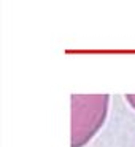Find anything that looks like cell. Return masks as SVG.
I'll list each match as a JSON object with an SVG mask.
<instances>
[{"label":"cell","instance_id":"obj_1","mask_svg":"<svg viewBox=\"0 0 135 147\" xmlns=\"http://www.w3.org/2000/svg\"><path fill=\"white\" fill-rule=\"evenodd\" d=\"M108 94L72 96V147H83L100 129L108 114Z\"/></svg>","mask_w":135,"mask_h":147},{"label":"cell","instance_id":"obj_2","mask_svg":"<svg viewBox=\"0 0 135 147\" xmlns=\"http://www.w3.org/2000/svg\"><path fill=\"white\" fill-rule=\"evenodd\" d=\"M126 101L135 109V94H126Z\"/></svg>","mask_w":135,"mask_h":147}]
</instances>
